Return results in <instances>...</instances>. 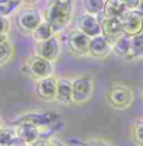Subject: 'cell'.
<instances>
[{
  "mask_svg": "<svg viewBox=\"0 0 143 146\" xmlns=\"http://www.w3.org/2000/svg\"><path fill=\"white\" fill-rule=\"evenodd\" d=\"M72 16H73L72 0H51L45 11V21L52 27L54 33H59L69 25Z\"/></svg>",
  "mask_w": 143,
  "mask_h": 146,
  "instance_id": "obj_1",
  "label": "cell"
},
{
  "mask_svg": "<svg viewBox=\"0 0 143 146\" xmlns=\"http://www.w3.org/2000/svg\"><path fill=\"white\" fill-rule=\"evenodd\" d=\"M94 91V82L89 74H83L72 80V101L74 104H86L91 100Z\"/></svg>",
  "mask_w": 143,
  "mask_h": 146,
  "instance_id": "obj_2",
  "label": "cell"
},
{
  "mask_svg": "<svg viewBox=\"0 0 143 146\" xmlns=\"http://www.w3.org/2000/svg\"><path fill=\"white\" fill-rule=\"evenodd\" d=\"M107 101L115 110H126L133 103V93L125 84H114L107 91Z\"/></svg>",
  "mask_w": 143,
  "mask_h": 146,
  "instance_id": "obj_3",
  "label": "cell"
},
{
  "mask_svg": "<svg viewBox=\"0 0 143 146\" xmlns=\"http://www.w3.org/2000/svg\"><path fill=\"white\" fill-rule=\"evenodd\" d=\"M59 115L46 111V112H27L16 119V124H30L36 128H48L58 122Z\"/></svg>",
  "mask_w": 143,
  "mask_h": 146,
  "instance_id": "obj_4",
  "label": "cell"
},
{
  "mask_svg": "<svg viewBox=\"0 0 143 146\" xmlns=\"http://www.w3.org/2000/svg\"><path fill=\"white\" fill-rule=\"evenodd\" d=\"M25 70L30 73L31 77L39 80V79H44V77L52 74V62H49L38 55H34L28 59Z\"/></svg>",
  "mask_w": 143,
  "mask_h": 146,
  "instance_id": "obj_5",
  "label": "cell"
},
{
  "mask_svg": "<svg viewBox=\"0 0 143 146\" xmlns=\"http://www.w3.org/2000/svg\"><path fill=\"white\" fill-rule=\"evenodd\" d=\"M41 21H42L41 14L34 9H23V10H20L17 14V18H16L17 27L23 33H32Z\"/></svg>",
  "mask_w": 143,
  "mask_h": 146,
  "instance_id": "obj_6",
  "label": "cell"
},
{
  "mask_svg": "<svg viewBox=\"0 0 143 146\" xmlns=\"http://www.w3.org/2000/svg\"><path fill=\"white\" fill-rule=\"evenodd\" d=\"M122 31L128 36H133L143 33V17L135 10H128L121 17Z\"/></svg>",
  "mask_w": 143,
  "mask_h": 146,
  "instance_id": "obj_7",
  "label": "cell"
},
{
  "mask_svg": "<svg viewBox=\"0 0 143 146\" xmlns=\"http://www.w3.org/2000/svg\"><path fill=\"white\" fill-rule=\"evenodd\" d=\"M90 36H87L86 34L80 33L79 30L77 31H73L69 34L68 36V45H69V49L74 55H79V56H84V55H89V46H90Z\"/></svg>",
  "mask_w": 143,
  "mask_h": 146,
  "instance_id": "obj_8",
  "label": "cell"
},
{
  "mask_svg": "<svg viewBox=\"0 0 143 146\" xmlns=\"http://www.w3.org/2000/svg\"><path fill=\"white\" fill-rule=\"evenodd\" d=\"M36 55L49 60V62H54L59 58L60 55V42L56 36H51L49 39H45L42 42L38 44V49H36Z\"/></svg>",
  "mask_w": 143,
  "mask_h": 146,
  "instance_id": "obj_9",
  "label": "cell"
},
{
  "mask_svg": "<svg viewBox=\"0 0 143 146\" xmlns=\"http://www.w3.org/2000/svg\"><path fill=\"white\" fill-rule=\"evenodd\" d=\"M77 30L83 34H86L87 36L93 38V36H97L101 34V24H100V20L93 16V14H83L77 18Z\"/></svg>",
  "mask_w": 143,
  "mask_h": 146,
  "instance_id": "obj_10",
  "label": "cell"
},
{
  "mask_svg": "<svg viewBox=\"0 0 143 146\" xmlns=\"http://www.w3.org/2000/svg\"><path fill=\"white\" fill-rule=\"evenodd\" d=\"M56 83H58V79L54 77L52 74L44 79H39L36 82V96L44 101H55Z\"/></svg>",
  "mask_w": 143,
  "mask_h": 146,
  "instance_id": "obj_11",
  "label": "cell"
},
{
  "mask_svg": "<svg viewBox=\"0 0 143 146\" xmlns=\"http://www.w3.org/2000/svg\"><path fill=\"white\" fill-rule=\"evenodd\" d=\"M112 51V45L104 35H97L93 36L90 39V46H89V55L97 59H103L107 58Z\"/></svg>",
  "mask_w": 143,
  "mask_h": 146,
  "instance_id": "obj_12",
  "label": "cell"
},
{
  "mask_svg": "<svg viewBox=\"0 0 143 146\" xmlns=\"http://www.w3.org/2000/svg\"><path fill=\"white\" fill-rule=\"evenodd\" d=\"M101 35H104L108 41L112 44L118 36L124 34L122 31V24H121V18H109L104 17L101 21Z\"/></svg>",
  "mask_w": 143,
  "mask_h": 146,
  "instance_id": "obj_13",
  "label": "cell"
},
{
  "mask_svg": "<svg viewBox=\"0 0 143 146\" xmlns=\"http://www.w3.org/2000/svg\"><path fill=\"white\" fill-rule=\"evenodd\" d=\"M16 136L20 139L23 145H34L36 141L41 138L39 128L30 125V124H17V128L14 129Z\"/></svg>",
  "mask_w": 143,
  "mask_h": 146,
  "instance_id": "obj_14",
  "label": "cell"
},
{
  "mask_svg": "<svg viewBox=\"0 0 143 146\" xmlns=\"http://www.w3.org/2000/svg\"><path fill=\"white\" fill-rule=\"evenodd\" d=\"M55 101L60 106H69L72 104V80L70 79H58L56 83V94Z\"/></svg>",
  "mask_w": 143,
  "mask_h": 146,
  "instance_id": "obj_15",
  "label": "cell"
},
{
  "mask_svg": "<svg viewBox=\"0 0 143 146\" xmlns=\"http://www.w3.org/2000/svg\"><path fill=\"white\" fill-rule=\"evenodd\" d=\"M126 11L128 10L121 0H105L104 9H103L104 17L109 18H121Z\"/></svg>",
  "mask_w": 143,
  "mask_h": 146,
  "instance_id": "obj_16",
  "label": "cell"
},
{
  "mask_svg": "<svg viewBox=\"0 0 143 146\" xmlns=\"http://www.w3.org/2000/svg\"><path fill=\"white\" fill-rule=\"evenodd\" d=\"M111 45H112V51L117 55L129 59V54H130V36L122 34L121 36H118Z\"/></svg>",
  "mask_w": 143,
  "mask_h": 146,
  "instance_id": "obj_17",
  "label": "cell"
},
{
  "mask_svg": "<svg viewBox=\"0 0 143 146\" xmlns=\"http://www.w3.org/2000/svg\"><path fill=\"white\" fill-rule=\"evenodd\" d=\"M31 34L34 36V39L38 41V44H39V42H42V41L49 39L51 36H54L55 33H54V30H52V27L44 20V21H41V23L38 24V27H36Z\"/></svg>",
  "mask_w": 143,
  "mask_h": 146,
  "instance_id": "obj_18",
  "label": "cell"
},
{
  "mask_svg": "<svg viewBox=\"0 0 143 146\" xmlns=\"http://www.w3.org/2000/svg\"><path fill=\"white\" fill-rule=\"evenodd\" d=\"M16 132L10 128H0V146H21Z\"/></svg>",
  "mask_w": 143,
  "mask_h": 146,
  "instance_id": "obj_19",
  "label": "cell"
},
{
  "mask_svg": "<svg viewBox=\"0 0 143 146\" xmlns=\"http://www.w3.org/2000/svg\"><path fill=\"white\" fill-rule=\"evenodd\" d=\"M143 58V33L130 36V54L129 59Z\"/></svg>",
  "mask_w": 143,
  "mask_h": 146,
  "instance_id": "obj_20",
  "label": "cell"
},
{
  "mask_svg": "<svg viewBox=\"0 0 143 146\" xmlns=\"http://www.w3.org/2000/svg\"><path fill=\"white\" fill-rule=\"evenodd\" d=\"M11 58H13V45L7 39L0 42V66L6 65Z\"/></svg>",
  "mask_w": 143,
  "mask_h": 146,
  "instance_id": "obj_21",
  "label": "cell"
},
{
  "mask_svg": "<svg viewBox=\"0 0 143 146\" xmlns=\"http://www.w3.org/2000/svg\"><path fill=\"white\" fill-rule=\"evenodd\" d=\"M104 3H105V0H84V9L89 14L95 16V14L103 13Z\"/></svg>",
  "mask_w": 143,
  "mask_h": 146,
  "instance_id": "obj_22",
  "label": "cell"
},
{
  "mask_svg": "<svg viewBox=\"0 0 143 146\" xmlns=\"http://www.w3.org/2000/svg\"><path fill=\"white\" fill-rule=\"evenodd\" d=\"M21 4V0H10L9 3H4V4H0V16L6 17L11 13H14L20 7Z\"/></svg>",
  "mask_w": 143,
  "mask_h": 146,
  "instance_id": "obj_23",
  "label": "cell"
},
{
  "mask_svg": "<svg viewBox=\"0 0 143 146\" xmlns=\"http://www.w3.org/2000/svg\"><path fill=\"white\" fill-rule=\"evenodd\" d=\"M132 138L138 146H143V119L138 121L132 128Z\"/></svg>",
  "mask_w": 143,
  "mask_h": 146,
  "instance_id": "obj_24",
  "label": "cell"
},
{
  "mask_svg": "<svg viewBox=\"0 0 143 146\" xmlns=\"http://www.w3.org/2000/svg\"><path fill=\"white\" fill-rule=\"evenodd\" d=\"M126 7V10H136L138 6L140 4V0H121Z\"/></svg>",
  "mask_w": 143,
  "mask_h": 146,
  "instance_id": "obj_25",
  "label": "cell"
},
{
  "mask_svg": "<svg viewBox=\"0 0 143 146\" xmlns=\"http://www.w3.org/2000/svg\"><path fill=\"white\" fill-rule=\"evenodd\" d=\"M83 146H109V143L103 141V139H91V141L84 142Z\"/></svg>",
  "mask_w": 143,
  "mask_h": 146,
  "instance_id": "obj_26",
  "label": "cell"
},
{
  "mask_svg": "<svg viewBox=\"0 0 143 146\" xmlns=\"http://www.w3.org/2000/svg\"><path fill=\"white\" fill-rule=\"evenodd\" d=\"M9 31V20L3 16H0V34L6 35Z\"/></svg>",
  "mask_w": 143,
  "mask_h": 146,
  "instance_id": "obj_27",
  "label": "cell"
},
{
  "mask_svg": "<svg viewBox=\"0 0 143 146\" xmlns=\"http://www.w3.org/2000/svg\"><path fill=\"white\" fill-rule=\"evenodd\" d=\"M7 39V36L3 35V34H0V42H3V41H6Z\"/></svg>",
  "mask_w": 143,
  "mask_h": 146,
  "instance_id": "obj_28",
  "label": "cell"
},
{
  "mask_svg": "<svg viewBox=\"0 0 143 146\" xmlns=\"http://www.w3.org/2000/svg\"><path fill=\"white\" fill-rule=\"evenodd\" d=\"M21 1H25V3H35L36 0H21Z\"/></svg>",
  "mask_w": 143,
  "mask_h": 146,
  "instance_id": "obj_29",
  "label": "cell"
},
{
  "mask_svg": "<svg viewBox=\"0 0 143 146\" xmlns=\"http://www.w3.org/2000/svg\"><path fill=\"white\" fill-rule=\"evenodd\" d=\"M10 0H0V4H4V3H9Z\"/></svg>",
  "mask_w": 143,
  "mask_h": 146,
  "instance_id": "obj_30",
  "label": "cell"
},
{
  "mask_svg": "<svg viewBox=\"0 0 143 146\" xmlns=\"http://www.w3.org/2000/svg\"><path fill=\"white\" fill-rule=\"evenodd\" d=\"M0 128H1V119H0Z\"/></svg>",
  "mask_w": 143,
  "mask_h": 146,
  "instance_id": "obj_31",
  "label": "cell"
},
{
  "mask_svg": "<svg viewBox=\"0 0 143 146\" xmlns=\"http://www.w3.org/2000/svg\"><path fill=\"white\" fill-rule=\"evenodd\" d=\"M140 1H143V0H140Z\"/></svg>",
  "mask_w": 143,
  "mask_h": 146,
  "instance_id": "obj_32",
  "label": "cell"
}]
</instances>
